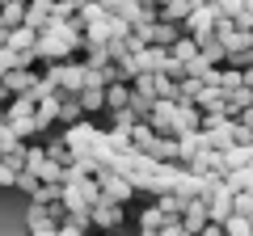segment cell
Segmentation results:
<instances>
[{"mask_svg": "<svg viewBox=\"0 0 253 236\" xmlns=\"http://www.w3.org/2000/svg\"><path fill=\"white\" fill-rule=\"evenodd\" d=\"M126 219V202H118V198H110L106 190H101V198H97V207H93V228H118Z\"/></svg>", "mask_w": 253, "mask_h": 236, "instance_id": "6da1fadb", "label": "cell"}, {"mask_svg": "<svg viewBox=\"0 0 253 236\" xmlns=\"http://www.w3.org/2000/svg\"><path fill=\"white\" fill-rule=\"evenodd\" d=\"M63 135H68V144L76 148V156H89L93 148H97V139L106 135V131H97L89 122V118H84V122H76V127H63Z\"/></svg>", "mask_w": 253, "mask_h": 236, "instance_id": "7a4b0ae2", "label": "cell"}, {"mask_svg": "<svg viewBox=\"0 0 253 236\" xmlns=\"http://www.w3.org/2000/svg\"><path fill=\"white\" fill-rule=\"evenodd\" d=\"M207 207H211V219H219V224H228V215L236 211V190L232 186H219V190H211L207 194Z\"/></svg>", "mask_w": 253, "mask_h": 236, "instance_id": "3957f363", "label": "cell"}, {"mask_svg": "<svg viewBox=\"0 0 253 236\" xmlns=\"http://www.w3.org/2000/svg\"><path fill=\"white\" fill-rule=\"evenodd\" d=\"M219 17H224V13H219L215 4H211V0H207V4H199V9L190 13V21H186V34H194V38H199V34H211Z\"/></svg>", "mask_w": 253, "mask_h": 236, "instance_id": "277c9868", "label": "cell"}, {"mask_svg": "<svg viewBox=\"0 0 253 236\" xmlns=\"http://www.w3.org/2000/svg\"><path fill=\"white\" fill-rule=\"evenodd\" d=\"M181 219H186V232H194V236H199L203 228H207V219H211L207 194H199V198H190V202H186V215H181Z\"/></svg>", "mask_w": 253, "mask_h": 236, "instance_id": "5b68a950", "label": "cell"}, {"mask_svg": "<svg viewBox=\"0 0 253 236\" xmlns=\"http://www.w3.org/2000/svg\"><path fill=\"white\" fill-rule=\"evenodd\" d=\"M224 93H228V97H224V114L228 118H241L245 110L253 106V89H249V84H241V89H224Z\"/></svg>", "mask_w": 253, "mask_h": 236, "instance_id": "8992f818", "label": "cell"}, {"mask_svg": "<svg viewBox=\"0 0 253 236\" xmlns=\"http://www.w3.org/2000/svg\"><path fill=\"white\" fill-rule=\"evenodd\" d=\"M199 51L207 55L211 64H219V68L228 64V42H224V38L215 34V30H211V34H199Z\"/></svg>", "mask_w": 253, "mask_h": 236, "instance_id": "52a82bcc", "label": "cell"}, {"mask_svg": "<svg viewBox=\"0 0 253 236\" xmlns=\"http://www.w3.org/2000/svg\"><path fill=\"white\" fill-rule=\"evenodd\" d=\"M26 13H30V0H4V13H0V30L9 34V30L26 26Z\"/></svg>", "mask_w": 253, "mask_h": 236, "instance_id": "ba28073f", "label": "cell"}, {"mask_svg": "<svg viewBox=\"0 0 253 236\" xmlns=\"http://www.w3.org/2000/svg\"><path fill=\"white\" fill-rule=\"evenodd\" d=\"M203 127V110L199 101H177V135H186V131H199Z\"/></svg>", "mask_w": 253, "mask_h": 236, "instance_id": "9c48e42d", "label": "cell"}, {"mask_svg": "<svg viewBox=\"0 0 253 236\" xmlns=\"http://www.w3.org/2000/svg\"><path fill=\"white\" fill-rule=\"evenodd\" d=\"M224 97H228V93L219 89V84H203L194 101H199V110H224Z\"/></svg>", "mask_w": 253, "mask_h": 236, "instance_id": "30bf717a", "label": "cell"}, {"mask_svg": "<svg viewBox=\"0 0 253 236\" xmlns=\"http://www.w3.org/2000/svg\"><path fill=\"white\" fill-rule=\"evenodd\" d=\"M89 228H93V215H72V211H68L63 224H59V232L63 236H81V232H89Z\"/></svg>", "mask_w": 253, "mask_h": 236, "instance_id": "8fae6325", "label": "cell"}, {"mask_svg": "<svg viewBox=\"0 0 253 236\" xmlns=\"http://www.w3.org/2000/svg\"><path fill=\"white\" fill-rule=\"evenodd\" d=\"M161 72L165 76H169V80H186V76H190V64H186V59H177V55H165V64H161Z\"/></svg>", "mask_w": 253, "mask_h": 236, "instance_id": "7c38bea8", "label": "cell"}, {"mask_svg": "<svg viewBox=\"0 0 253 236\" xmlns=\"http://www.w3.org/2000/svg\"><path fill=\"white\" fill-rule=\"evenodd\" d=\"M17 190L26 194V198H34V194L42 190V177H38V169H30V164L21 169V177H17Z\"/></svg>", "mask_w": 253, "mask_h": 236, "instance_id": "4fadbf2b", "label": "cell"}, {"mask_svg": "<svg viewBox=\"0 0 253 236\" xmlns=\"http://www.w3.org/2000/svg\"><path fill=\"white\" fill-rule=\"evenodd\" d=\"M173 55H177V59H186V64H190V59H199V55H203V51H199V38L186 34L177 46H173Z\"/></svg>", "mask_w": 253, "mask_h": 236, "instance_id": "5bb4252c", "label": "cell"}, {"mask_svg": "<svg viewBox=\"0 0 253 236\" xmlns=\"http://www.w3.org/2000/svg\"><path fill=\"white\" fill-rule=\"evenodd\" d=\"M211 4H215V9L224 13V17H236V13L245 9V0H211Z\"/></svg>", "mask_w": 253, "mask_h": 236, "instance_id": "9a60e30c", "label": "cell"}, {"mask_svg": "<svg viewBox=\"0 0 253 236\" xmlns=\"http://www.w3.org/2000/svg\"><path fill=\"white\" fill-rule=\"evenodd\" d=\"M241 122H245V127L253 131V106H249V110H245V114H241Z\"/></svg>", "mask_w": 253, "mask_h": 236, "instance_id": "2e32d148", "label": "cell"}]
</instances>
